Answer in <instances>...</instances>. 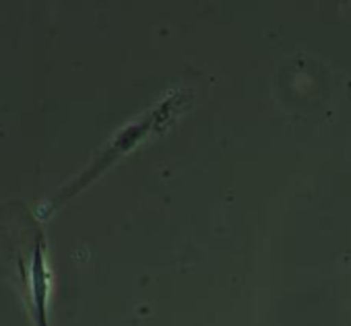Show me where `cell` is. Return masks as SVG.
<instances>
[{"label": "cell", "instance_id": "obj_1", "mask_svg": "<svg viewBox=\"0 0 351 326\" xmlns=\"http://www.w3.org/2000/svg\"><path fill=\"white\" fill-rule=\"evenodd\" d=\"M19 271L23 275V281L29 289V310L36 326H50V289H52V275L46 260V242L44 236L38 231L34 238L32 258L29 264H25L23 256H19Z\"/></svg>", "mask_w": 351, "mask_h": 326}]
</instances>
